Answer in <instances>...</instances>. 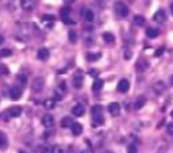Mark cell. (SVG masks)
<instances>
[{
    "label": "cell",
    "mask_w": 173,
    "mask_h": 153,
    "mask_svg": "<svg viewBox=\"0 0 173 153\" xmlns=\"http://www.w3.org/2000/svg\"><path fill=\"white\" fill-rule=\"evenodd\" d=\"M146 19H145V16L142 15H137V16H134V23L137 24V26H143Z\"/></svg>",
    "instance_id": "cell-26"
},
{
    "label": "cell",
    "mask_w": 173,
    "mask_h": 153,
    "mask_svg": "<svg viewBox=\"0 0 173 153\" xmlns=\"http://www.w3.org/2000/svg\"><path fill=\"white\" fill-rule=\"evenodd\" d=\"M52 153H65V149L61 145H56V146H53Z\"/></svg>",
    "instance_id": "cell-32"
},
{
    "label": "cell",
    "mask_w": 173,
    "mask_h": 153,
    "mask_svg": "<svg viewBox=\"0 0 173 153\" xmlns=\"http://www.w3.org/2000/svg\"><path fill=\"white\" fill-rule=\"evenodd\" d=\"M146 35L149 37V38H157V37L160 35V30L158 29H156V27H149V29L146 30Z\"/></svg>",
    "instance_id": "cell-17"
},
{
    "label": "cell",
    "mask_w": 173,
    "mask_h": 153,
    "mask_svg": "<svg viewBox=\"0 0 173 153\" xmlns=\"http://www.w3.org/2000/svg\"><path fill=\"white\" fill-rule=\"evenodd\" d=\"M171 115H172V118H173V111H172V112H171Z\"/></svg>",
    "instance_id": "cell-42"
},
{
    "label": "cell",
    "mask_w": 173,
    "mask_h": 153,
    "mask_svg": "<svg viewBox=\"0 0 173 153\" xmlns=\"http://www.w3.org/2000/svg\"><path fill=\"white\" fill-rule=\"evenodd\" d=\"M61 19L67 24H73V20L70 19V10H69V7H65L61 10Z\"/></svg>",
    "instance_id": "cell-6"
},
{
    "label": "cell",
    "mask_w": 173,
    "mask_h": 153,
    "mask_svg": "<svg viewBox=\"0 0 173 153\" xmlns=\"http://www.w3.org/2000/svg\"><path fill=\"white\" fill-rule=\"evenodd\" d=\"M8 146V140L3 132H0V149H5Z\"/></svg>",
    "instance_id": "cell-21"
},
{
    "label": "cell",
    "mask_w": 173,
    "mask_h": 153,
    "mask_svg": "<svg viewBox=\"0 0 173 153\" xmlns=\"http://www.w3.org/2000/svg\"><path fill=\"white\" fill-rule=\"evenodd\" d=\"M91 112H92V118H93V122H95V123L102 125L103 122H104V119H103V107L100 104L93 106Z\"/></svg>",
    "instance_id": "cell-1"
},
{
    "label": "cell",
    "mask_w": 173,
    "mask_h": 153,
    "mask_svg": "<svg viewBox=\"0 0 173 153\" xmlns=\"http://www.w3.org/2000/svg\"><path fill=\"white\" fill-rule=\"evenodd\" d=\"M26 83H27L26 75H19V76H18V84H19V86H26Z\"/></svg>",
    "instance_id": "cell-30"
},
{
    "label": "cell",
    "mask_w": 173,
    "mask_h": 153,
    "mask_svg": "<svg viewBox=\"0 0 173 153\" xmlns=\"http://www.w3.org/2000/svg\"><path fill=\"white\" fill-rule=\"evenodd\" d=\"M3 42H4V38H3V37L0 35V43H3Z\"/></svg>",
    "instance_id": "cell-39"
},
{
    "label": "cell",
    "mask_w": 173,
    "mask_h": 153,
    "mask_svg": "<svg viewBox=\"0 0 173 153\" xmlns=\"http://www.w3.org/2000/svg\"><path fill=\"white\" fill-rule=\"evenodd\" d=\"M22 96V89L20 87H12V88L10 89V98L12 99V100H18Z\"/></svg>",
    "instance_id": "cell-9"
},
{
    "label": "cell",
    "mask_w": 173,
    "mask_h": 153,
    "mask_svg": "<svg viewBox=\"0 0 173 153\" xmlns=\"http://www.w3.org/2000/svg\"><path fill=\"white\" fill-rule=\"evenodd\" d=\"M108 112L112 115V117H118L119 114H121V106H119V103H110L108 104Z\"/></svg>",
    "instance_id": "cell-7"
},
{
    "label": "cell",
    "mask_w": 173,
    "mask_h": 153,
    "mask_svg": "<svg viewBox=\"0 0 173 153\" xmlns=\"http://www.w3.org/2000/svg\"><path fill=\"white\" fill-rule=\"evenodd\" d=\"M114 10L116 12V15H119V16H122V18H126L128 15V7L122 2H116L115 3Z\"/></svg>",
    "instance_id": "cell-2"
},
{
    "label": "cell",
    "mask_w": 173,
    "mask_h": 153,
    "mask_svg": "<svg viewBox=\"0 0 173 153\" xmlns=\"http://www.w3.org/2000/svg\"><path fill=\"white\" fill-rule=\"evenodd\" d=\"M171 11H172V14H173V3L171 4Z\"/></svg>",
    "instance_id": "cell-40"
},
{
    "label": "cell",
    "mask_w": 173,
    "mask_h": 153,
    "mask_svg": "<svg viewBox=\"0 0 173 153\" xmlns=\"http://www.w3.org/2000/svg\"><path fill=\"white\" fill-rule=\"evenodd\" d=\"M43 87H45V79L43 77H35L33 82V86H31V88H33L34 92H41L43 89Z\"/></svg>",
    "instance_id": "cell-4"
},
{
    "label": "cell",
    "mask_w": 173,
    "mask_h": 153,
    "mask_svg": "<svg viewBox=\"0 0 173 153\" xmlns=\"http://www.w3.org/2000/svg\"><path fill=\"white\" fill-rule=\"evenodd\" d=\"M42 125L46 129H52L54 126V117L52 114H45L42 117Z\"/></svg>",
    "instance_id": "cell-5"
},
{
    "label": "cell",
    "mask_w": 173,
    "mask_h": 153,
    "mask_svg": "<svg viewBox=\"0 0 173 153\" xmlns=\"http://www.w3.org/2000/svg\"><path fill=\"white\" fill-rule=\"evenodd\" d=\"M166 132H168L169 136H173V122L168 125V127H166Z\"/></svg>",
    "instance_id": "cell-34"
},
{
    "label": "cell",
    "mask_w": 173,
    "mask_h": 153,
    "mask_svg": "<svg viewBox=\"0 0 173 153\" xmlns=\"http://www.w3.org/2000/svg\"><path fill=\"white\" fill-rule=\"evenodd\" d=\"M103 39H104V42H107V43H114L115 42V37L112 35L111 33H104L103 34Z\"/></svg>",
    "instance_id": "cell-25"
},
{
    "label": "cell",
    "mask_w": 173,
    "mask_h": 153,
    "mask_svg": "<svg viewBox=\"0 0 173 153\" xmlns=\"http://www.w3.org/2000/svg\"><path fill=\"white\" fill-rule=\"evenodd\" d=\"M73 119H72L70 117H65L62 118L61 121V127H64V129H68V127H72V125H73Z\"/></svg>",
    "instance_id": "cell-19"
},
{
    "label": "cell",
    "mask_w": 173,
    "mask_h": 153,
    "mask_svg": "<svg viewBox=\"0 0 173 153\" xmlns=\"http://www.w3.org/2000/svg\"><path fill=\"white\" fill-rule=\"evenodd\" d=\"M65 92H67V84L61 83L57 88L54 89V100H61V99L64 98Z\"/></svg>",
    "instance_id": "cell-3"
},
{
    "label": "cell",
    "mask_w": 173,
    "mask_h": 153,
    "mask_svg": "<svg viewBox=\"0 0 173 153\" xmlns=\"http://www.w3.org/2000/svg\"><path fill=\"white\" fill-rule=\"evenodd\" d=\"M5 114H7L10 118H16L22 114V107H19V106H14V107L8 108Z\"/></svg>",
    "instance_id": "cell-8"
},
{
    "label": "cell",
    "mask_w": 173,
    "mask_h": 153,
    "mask_svg": "<svg viewBox=\"0 0 173 153\" xmlns=\"http://www.w3.org/2000/svg\"><path fill=\"white\" fill-rule=\"evenodd\" d=\"M43 106H45L46 108H54L56 107V100L54 99H46V100L43 102Z\"/></svg>",
    "instance_id": "cell-28"
},
{
    "label": "cell",
    "mask_w": 173,
    "mask_h": 153,
    "mask_svg": "<svg viewBox=\"0 0 173 153\" xmlns=\"http://www.w3.org/2000/svg\"><path fill=\"white\" fill-rule=\"evenodd\" d=\"M124 56H126V57H124L126 60H128V58H131V52H126V54H124Z\"/></svg>",
    "instance_id": "cell-38"
},
{
    "label": "cell",
    "mask_w": 173,
    "mask_h": 153,
    "mask_svg": "<svg viewBox=\"0 0 173 153\" xmlns=\"http://www.w3.org/2000/svg\"><path fill=\"white\" fill-rule=\"evenodd\" d=\"M81 14H83V18H84V20H85V22H92L93 18H95L93 11L89 10V8H85V7L81 10Z\"/></svg>",
    "instance_id": "cell-10"
},
{
    "label": "cell",
    "mask_w": 173,
    "mask_h": 153,
    "mask_svg": "<svg viewBox=\"0 0 173 153\" xmlns=\"http://www.w3.org/2000/svg\"><path fill=\"white\" fill-rule=\"evenodd\" d=\"M69 41H70L72 43H76L77 41V34L74 30H69Z\"/></svg>",
    "instance_id": "cell-29"
},
{
    "label": "cell",
    "mask_w": 173,
    "mask_h": 153,
    "mask_svg": "<svg viewBox=\"0 0 173 153\" xmlns=\"http://www.w3.org/2000/svg\"><path fill=\"white\" fill-rule=\"evenodd\" d=\"M128 153H137V146H135L134 144L128 145Z\"/></svg>",
    "instance_id": "cell-35"
},
{
    "label": "cell",
    "mask_w": 173,
    "mask_h": 153,
    "mask_svg": "<svg viewBox=\"0 0 173 153\" xmlns=\"http://www.w3.org/2000/svg\"><path fill=\"white\" fill-rule=\"evenodd\" d=\"M128 88H130V83H128V80L122 79L121 82L118 83V91H119V92L126 93V92L128 91Z\"/></svg>",
    "instance_id": "cell-11"
},
{
    "label": "cell",
    "mask_w": 173,
    "mask_h": 153,
    "mask_svg": "<svg viewBox=\"0 0 173 153\" xmlns=\"http://www.w3.org/2000/svg\"><path fill=\"white\" fill-rule=\"evenodd\" d=\"M100 57H102V54H100V53H88V54H87V60L91 61V62L97 61Z\"/></svg>",
    "instance_id": "cell-24"
},
{
    "label": "cell",
    "mask_w": 173,
    "mask_h": 153,
    "mask_svg": "<svg viewBox=\"0 0 173 153\" xmlns=\"http://www.w3.org/2000/svg\"><path fill=\"white\" fill-rule=\"evenodd\" d=\"M11 54H12V52L10 49H2L0 50V57H10Z\"/></svg>",
    "instance_id": "cell-31"
},
{
    "label": "cell",
    "mask_w": 173,
    "mask_h": 153,
    "mask_svg": "<svg viewBox=\"0 0 173 153\" xmlns=\"http://www.w3.org/2000/svg\"><path fill=\"white\" fill-rule=\"evenodd\" d=\"M154 91H156L157 93H162L164 91H165V84H164L162 82H157L156 84H154Z\"/></svg>",
    "instance_id": "cell-23"
},
{
    "label": "cell",
    "mask_w": 173,
    "mask_h": 153,
    "mask_svg": "<svg viewBox=\"0 0 173 153\" xmlns=\"http://www.w3.org/2000/svg\"><path fill=\"white\" fill-rule=\"evenodd\" d=\"M171 84H172V86H173V76L171 77Z\"/></svg>",
    "instance_id": "cell-41"
},
{
    "label": "cell",
    "mask_w": 173,
    "mask_h": 153,
    "mask_svg": "<svg viewBox=\"0 0 173 153\" xmlns=\"http://www.w3.org/2000/svg\"><path fill=\"white\" fill-rule=\"evenodd\" d=\"M153 18H154V20H156V22H158V23H162V22L166 20V18H168V16H166V12L164 11V10H158V11L156 12V14H154Z\"/></svg>",
    "instance_id": "cell-13"
},
{
    "label": "cell",
    "mask_w": 173,
    "mask_h": 153,
    "mask_svg": "<svg viewBox=\"0 0 173 153\" xmlns=\"http://www.w3.org/2000/svg\"><path fill=\"white\" fill-rule=\"evenodd\" d=\"M145 103H146V99H145V96H139V98L135 100L134 103V108L135 110H139V108H142L145 106Z\"/></svg>",
    "instance_id": "cell-20"
},
{
    "label": "cell",
    "mask_w": 173,
    "mask_h": 153,
    "mask_svg": "<svg viewBox=\"0 0 173 153\" xmlns=\"http://www.w3.org/2000/svg\"><path fill=\"white\" fill-rule=\"evenodd\" d=\"M103 88V80L100 79H96L95 82H93V86H92V89L93 91H100V89Z\"/></svg>",
    "instance_id": "cell-27"
},
{
    "label": "cell",
    "mask_w": 173,
    "mask_h": 153,
    "mask_svg": "<svg viewBox=\"0 0 173 153\" xmlns=\"http://www.w3.org/2000/svg\"><path fill=\"white\" fill-rule=\"evenodd\" d=\"M162 53H164V48H160L156 52V54H154V56H156V57H160V56H161Z\"/></svg>",
    "instance_id": "cell-36"
},
{
    "label": "cell",
    "mask_w": 173,
    "mask_h": 153,
    "mask_svg": "<svg viewBox=\"0 0 173 153\" xmlns=\"http://www.w3.org/2000/svg\"><path fill=\"white\" fill-rule=\"evenodd\" d=\"M84 112H85V108L83 104H76L72 108V114L76 115V117H81V115H84Z\"/></svg>",
    "instance_id": "cell-16"
},
{
    "label": "cell",
    "mask_w": 173,
    "mask_h": 153,
    "mask_svg": "<svg viewBox=\"0 0 173 153\" xmlns=\"http://www.w3.org/2000/svg\"><path fill=\"white\" fill-rule=\"evenodd\" d=\"M7 68H5V65H3V64H0V76L2 75H7Z\"/></svg>",
    "instance_id": "cell-33"
},
{
    "label": "cell",
    "mask_w": 173,
    "mask_h": 153,
    "mask_svg": "<svg viewBox=\"0 0 173 153\" xmlns=\"http://www.w3.org/2000/svg\"><path fill=\"white\" fill-rule=\"evenodd\" d=\"M73 86L74 88H81L83 87V73L80 71L73 76Z\"/></svg>",
    "instance_id": "cell-12"
},
{
    "label": "cell",
    "mask_w": 173,
    "mask_h": 153,
    "mask_svg": "<svg viewBox=\"0 0 173 153\" xmlns=\"http://www.w3.org/2000/svg\"><path fill=\"white\" fill-rule=\"evenodd\" d=\"M89 73H91V76H97V75H99V72L97 71H95V69H92V71H89Z\"/></svg>",
    "instance_id": "cell-37"
},
{
    "label": "cell",
    "mask_w": 173,
    "mask_h": 153,
    "mask_svg": "<svg viewBox=\"0 0 173 153\" xmlns=\"http://www.w3.org/2000/svg\"><path fill=\"white\" fill-rule=\"evenodd\" d=\"M49 56H50V53L46 48H41L38 50V53H37V57H38L41 61H46L49 58Z\"/></svg>",
    "instance_id": "cell-14"
},
{
    "label": "cell",
    "mask_w": 173,
    "mask_h": 153,
    "mask_svg": "<svg viewBox=\"0 0 173 153\" xmlns=\"http://www.w3.org/2000/svg\"><path fill=\"white\" fill-rule=\"evenodd\" d=\"M72 133H73V136H80L81 133H83V126H81L78 122H74L72 125Z\"/></svg>",
    "instance_id": "cell-18"
},
{
    "label": "cell",
    "mask_w": 173,
    "mask_h": 153,
    "mask_svg": "<svg viewBox=\"0 0 173 153\" xmlns=\"http://www.w3.org/2000/svg\"><path fill=\"white\" fill-rule=\"evenodd\" d=\"M137 68H138V71H146L147 68H149V61H146V60H139L137 62Z\"/></svg>",
    "instance_id": "cell-22"
},
{
    "label": "cell",
    "mask_w": 173,
    "mask_h": 153,
    "mask_svg": "<svg viewBox=\"0 0 173 153\" xmlns=\"http://www.w3.org/2000/svg\"><path fill=\"white\" fill-rule=\"evenodd\" d=\"M20 7L24 11H31L34 8V2L33 0H20Z\"/></svg>",
    "instance_id": "cell-15"
}]
</instances>
